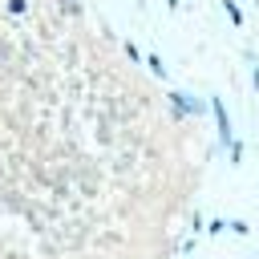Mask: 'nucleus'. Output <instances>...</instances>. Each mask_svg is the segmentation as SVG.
<instances>
[{
    "label": "nucleus",
    "mask_w": 259,
    "mask_h": 259,
    "mask_svg": "<svg viewBox=\"0 0 259 259\" xmlns=\"http://www.w3.org/2000/svg\"><path fill=\"white\" fill-rule=\"evenodd\" d=\"M206 109L214 113V125H219V142H223V146H231V142H235V130H231V113H227L223 97H210V101H206Z\"/></svg>",
    "instance_id": "nucleus-2"
},
{
    "label": "nucleus",
    "mask_w": 259,
    "mask_h": 259,
    "mask_svg": "<svg viewBox=\"0 0 259 259\" xmlns=\"http://www.w3.org/2000/svg\"><path fill=\"white\" fill-rule=\"evenodd\" d=\"M251 81H255V93H259V61H255V69H251Z\"/></svg>",
    "instance_id": "nucleus-8"
},
{
    "label": "nucleus",
    "mask_w": 259,
    "mask_h": 259,
    "mask_svg": "<svg viewBox=\"0 0 259 259\" xmlns=\"http://www.w3.org/2000/svg\"><path fill=\"white\" fill-rule=\"evenodd\" d=\"M227 150H231V162H235V166H239V162H243V146H239V142H231V146H227Z\"/></svg>",
    "instance_id": "nucleus-5"
},
{
    "label": "nucleus",
    "mask_w": 259,
    "mask_h": 259,
    "mask_svg": "<svg viewBox=\"0 0 259 259\" xmlns=\"http://www.w3.org/2000/svg\"><path fill=\"white\" fill-rule=\"evenodd\" d=\"M170 105H174L178 117H198V113H206V101H198V97L186 93V89H174V93H170Z\"/></svg>",
    "instance_id": "nucleus-1"
},
{
    "label": "nucleus",
    "mask_w": 259,
    "mask_h": 259,
    "mask_svg": "<svg viewBox=\"0 0 259 259\" xmlns=\"http://www.w3.org/2000/svg\"><path fill=\"white\" fill-rule=\"evenodd\" d=\"M227 231H235V235H247V231H251V227H247V223H243V219H235V223H227Z\"/></svg>",
    "instance_id": "nucleus-7"
},
{
    "label": "nucleus",
    "mask_w": 259,
    "mask_h": 259,
    "mask_svg": "<svg viewBox=\"0 0 259 259\" xmlns=\"http://www.w3.org/2000/svg\"><path fill=\"white\" fill-rule=\"evenodd\" d=\"M223 12H227V20H231L235 28H243V8H239L235 0H223Z\"/></svg>",
    "instance_id": "nucleus-3"
},
{
    "label": "nucleus",
    "mask_w": 259,
    "mask_h": 259,
    "mask_svg": "<svg viewBox=\"0 0 259 259\" xmlns=\"http://www.w3.org/2000/svg\"><path fill=\"white\" fill-rule=\"evenodd\" d=\"M206 231H210V235H223V231H227V219H210V227H206Z\"/></svg>",
    "instance_id": "nucleus-6"
},
{
    "label": "nucleus",
    "mask_w": 259,
    "mask_h": 259,
    "mask_svg": "<svg viewBox=\"0 0 259 259\" xmlns=\"http://www.w3.org/2000/svg\"><path fill=\"white\" fill-rule=\"evenodd\" d=\"M142 65H150V73H154V77H166V65H162V57H158V53H146V61H142Z\"/></svg>",
    "instance_id": "nucleus-4"
}]
</instances>
